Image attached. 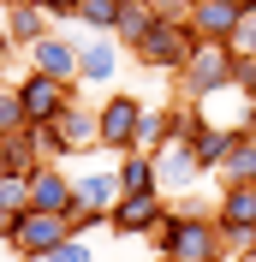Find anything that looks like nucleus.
<instances>
[{"label": "nucleus", "instance_id": "37", "mask_svg": "<svg viewBox=\"0 0 256 262\" xmlns=\"http://www.w3.org/2000/svg\"><path fill=\"white\" fill-rule=\"evenodd\" d=\"M155 262H167V256H155Z\"/></svg>", "mask_w": 256, "mask_h": 262}, {"label": "nucleus", "instance_id": "26", "mask_svg": "<svg viewBox=\"0 0 256 262\" xmlns=\"http://www.w3.org/2000/svg\"><path fill=\"white\" fill-rule=\"evenodd\" d=\"M42 262H96V250H90V238H78V232H72V238H60Z\"/></svg>", "mask_w": 256, "mask_h": 262}, {"label": "nucleus", "instance_id": "7", "mask_svg": "<svg viewBox=\"0 0 256 262\" xmlns=\"http://www.w3.org/2000/svg\"><path fill=\"white\" fill-rule=\"evenodd\" d=\"M161 221H167V196L161 191H125L113 203V214H108V227L119 232V238H149Z\"/></svg>", "mask_w": 256, "mask_h": 262}, {"label": "nucleus", "instance_id": "5", "mask_svg": "<svg viewBox=\"0 0 256 262\" xmlns=\"http://www.w3.org/2000/svg\"><path fill=\"white\" fill-rule=\"evenodd\" d=\"M18 101H24V125H54L78 101V83H60L48 72H24L18 78Z\"/></svg>", "mask_w": 256, "mask_h": 262}, {"label": "nucleus", "instance_id": "9", "mask_svg": "<svg viewBox=\"0 0 256 262\" xmlns=\"http://www.w3.org/2000/svg\"><path fill=\"white\" fill-rule=\"evenodd\" d=\"M137 119H143V101L137 96H108L101 101V149H113V155H131V137H137Z\"/></svg>", "mask_w": 256, "mask_h": 262}, {"label": "nucleus", "instance_id": "16", "mask_svg": "<svg viewBox=\"0 0 256 262\" xmlns=\"http://www.w3.org/2000/svg\"><path fill=\"white\" fill-rule=\"evenodd\" d=\"M72 191H78L83 209L113 214V203L125 196V185H119V173H113V167H90V173H78V179H72Z\"/></svg>", "mask_w": 256, "mask_h": 262}, {"label": "nucleus", "instance_id": "15", "mask_svg": "<svg viewBox=\"0 0 256 262\" xmlns=\"http://www.w3.org/2000/svg\"><path fill=\"white\" fill-rule=\"evenodd\" d=\"M0 30L12 36L18 48H30V42H42L48 30H60V24H54L48 6H36V0H6V24H0Z\"/></svg>", "mask_w": 256, "mask_h": 262}, {"label": "nucleus", "instance_id": "30", "mask_svg": "<svg viewBox=\"0 0 256 262\" xmlns=\"http://www.w3.org/2000/svg\"><path fill=\"white\" fill-rule=\"evenodd\" d=\"M149 6H155V18H173V24H179V18H191L185 0H149Z\"/></svg>", "mask_w": 256, "mask_h": 262}, {"label": "nucleus", "instance_id": "31", "mask_svg": "<svg viewBox=\"0 0 256 262\" xmlns=\"http://www.w3.org/2000/svg\"><path fill=\"white\" fill-rule=\"evenodd\" d=\"M12 227H18V214H6V209H0V245H12Z\"/></svg>", "mask_w": 256, "mask_h": 262}, {"label": "nucleus", "instance_id": "3", "mask_svg": "<svg viewBox=\"0 0 256 262\" xmlns=\"http://www.w3.org/2000/svg\"><path fill=\"white\" fill-rule=\"evenodd\" d=\"M191 48H197V30H191V18H155L143 36H137V66H149V72H173L179 78V66L191 60Z\"/></svg>", "mask_w": 256, "mask_h": 262}, {"label": "nucleus", "instance_id": "4", "mask_svg": "<svg viewBox=\"0 0 256 262\" xmlns=\"http://www.w3.org/2000/svg\"><path fill=\"white\" fill-rule=\"evenodd\" d=\"M215 227H221V238H226V250H232V256L256 245V185H221Z\"/></svg>", "mask_w": 256, "mask_h": 262}, {"label": "nucleus", "instance_id": "24", "mask_svg": "<svg viewBox=\"0 0 256 262\" xmlns=\"http://www.w3.org/2000/svg\"><path fill=\"white\" fill-rule=\"evenodd\" d=\"M12 131H24V101H18V83L0 78V137H12Z\"/></svg>", "mask_w": 256, "mask_h": 262}, {"label": "nucleus", "instance_id": "11", "mask_svg": "<svg viewBox=\"0 0 256 262\" xmlns=\"http://www.w3.org/2000/svg\"><path fill=\"white\" fill-rule=\"evenodd\" d=\"M155 179H161V196H167V191H191V185L203 179L197 149H191V143H179V137H167V143L155 149Z\"/></svg>", "mask_w": 256, "mask_h": 262}, {"label": "nucleus", "instance_id": "14", "mask_svg": "<svg viewBox=\"0 0 256 262\" xmlns=\"http://www.w3.org/2000/svg\"><path fill=\"white\" fill-rule=\"evenodd\" d=\"M244 12H250L244 0H203V6H191V30H197V42H232Z\"/></svg>", "mask_w": 256, "mask_h": 262}, {"label": "nucleus", "instance_id": "25", "mask_svg": "<svg viewBox=\"0 0 256 262\" xmlns=\"http://www.w3.org/2000/svg\"><path fill=\"white\" fill-rule=\"evenodd\" d=\"M0 209H6V214H24V209H30V179L0 173Z\"/></svg>", "mask_w": 256, "mask_h": 262}, {"label": "nucleus", "instance_id": "36", "mask_svg": "<svg viewBox=\"0 0 256 262\" xmlns=\"http://www.w3.org/2000/svg\"><path fill=\"white\" fill-rule=\"evenodd\" d=\"M36 6H48V0H36Z\"/></svg>", "mask_w": 256, "mask_h": 262}, {"label": "nucleus", "instance_id": "12", "mask_svg": "<svg viewBox=\"0 0 256 262\" xmlns=\"http://www.w3.org/2000/svg\"><path fill=\"white\" fill-rule=\"evenodd\" d=\"M119 78V42L113 36H83L78 42V90H96V83Z\"/></svg>", "mask_w": 256, "mask_h": 262}, {"label": "nucleus", "instance_id": "1", "mask_svg": "<svg viewBox=\"0 0 256 262\" xmlns=\"http://www.w3.org/2000/svg\"><path fill=\"white\" fill-rule=\"evenodd\" d=\"M149 238H155V256H167V262H226L232 256L215 214H203V209H167V221Z\"/></svg>", "mask_w": 256, "mask_h": 262}, {"label": "nucleus", "instance_id": "29", "mask_svg": "<svg viewBox=\"0 0 256 262\" xmlns=\"http://www.w3.org/2000/svg\"><path fill=\"white\" fill-rule=\"evenodd\" d=\"M232 54H250L256 60V12H244V24L232 30Z\"/></svg>", "mask_w": 256, "mask_h": 262}, {"label": "nucleus", "instance_id": "38", "mask_svg": "<svg viewBox=\"0 0 256 262\" xmlns=\"http://www.w3.org/2000/svg\"><path fill=\"white\" fill-rule=\"evenodd\" d=\"M78 6H83V0H78Z\"/></svg>", "mask_w": 256, "mask_h": 262}, {"label": "nucleus", "instance_id": "27", "mask_svg": "<svg viewBox=\"0 0 256 262\" xmlns=\"http://www.w3.org/2000/svg\"><path fill=\"white\" fill-rule=\"evenodd\" d=\"M232 90L256 101V60H250V54H232Z\"/></svg>", "mask_w": 256, "mask_h": 262}, {"label": "nucleus", "instance_id": "6", "mask_svg": "<svg viewBox=\"0 0 256 262\" xmlns=\"http://www.w3.org/2000/svg\"><path fill=\"white\" fill-rule=\"evenodd\" d=\"M96 149H101V107H90L78 96L54 119V155H96Z\"/></svg>", "mask_w": 256, "mask_h": 262}, {"label": "nucleus", "instance_id": "20", "mask_svg": "<svg viewBox=\"0 0 256 262\" xmlns=\"http://www.w3.org/2000/svg\"><path fill=\"white\" fill-rule=\"evenodd\" d=\"M149 24H155V6H149V0H125V6H119V24H113V42H119V48H137V36H143Z\"/></svg>", "mask_w": 256, "mask_h": 262}, {"label": "nucleus", "instance_id": "23", "mask_svg": "<svg viewBox=\"0 0 256 262\" xmlns=\"http://www.w3.org/2000/svg\"><path fill=\"white\" fill-rule=\"evenodd\" d=\"M161 143H167V114H161V107H143V119H137V137H131V149L155 155Z\"/></svg>", "mask_w": 256, "mask_h": 262}, {"label": "nucleus", "instance_id": "34", "mask_svg": "<svg viewBox=\"0 0 256 262\" xmlns=\"http://www.w3.org/2000/svg\"><path fill=\"white\" fill-rule=\"evenodd\" d=\"M185 6H203V0H185Z\"/></svg>", "mask_w": 256, "mask_h": 262}, {"label": "nucleus", "instance_id": "17", "mask_svg": "<svg viewBox=\"0 0 256 262\" xmlns=\"http://www.w3.org/2000/svg\"><path fill=\"white\" fill-rule=\"evenodd\" d=\"M42 161H48V155H42V143H36V131H30V125H24V131H12V137H0V173H18V179H30Z\"/></svg>", "mask_w": 256, "mask_h": 262}, {"label": "nucleus", "instance_id": "18", "mask_svg": "<svg viewBox=\"0 0 256 262\" xmlns=\"http://www.w3.org/2000/svg\"><path fill=\"white\" fill-rule=\"evenodd\" d=\"M221 185H256V131H232V149L221 161Z\"/></svg>", "mask_w": 256, "mask_h": 262}, {"label": "nucleus", "instance_id": "28", "mask_svg": "<svg viewBox=\"0 0 256 262\" xmlns=\"http://www.w3.org/2000/svg\"><path fill=\"white\" fill-rule=\"evenodd\" d=\"M66 227L78 232V238H90V232H96V227H108V214H101V209H83V203H78V209L66 214Z\"/></svg>", "mask_w": 256, "mask_h": 262}, {"label": "nucleus", "instance_id": "35", "mask_svg": "<svg viewBox=\"0 0 256 262\" xmlns=\"http://www.w3.org/2000/svg\"><path fill=\"white\" fill-rule=\"evenodd\" d=\"M244 6H250V12H256V0H244Z\"/></svg>", "mask_w": 256, "mask_h": 262}, {"label": "nucleus", "instance_id": "13", "mask_svg": "<svg viewBox=\"0 0 256 262\" xmlns=\"http://www.w3.org/2000/svg\"><path fill=\"white\" fill-rule=\"evenodd\" d=\"M30 209H42V214H72V209H78L72 173H60L54 161H42V167L30 173Z\"/></svg>", "mask_w": 256, "mask_h": 262}, {"label": "nucleus", "instance_id": "2", "mask_svg": "<svg viewBox=\"0 0 256 262\" xmlns=\"http://www.w3.org/2000/svg\"><path fill=\"white\" fill-rule=\"evenodd\" d=\"M221 90H232V42H197L191 60L179 66V96L203 101V96H221Z\"/></svg>", "mask_w": 256, "mask_h": 262}, {"label": "nucleus", "instance_id": "10", "mask_svg": "<svg viewBox=\"0 0 256 262\" xmlns=\"http://www.w3.org/2000/svg\"><path fill=\"white\" fill-rule=\"evenodd\" d=\"M24 54H30V72H48V78H60V83H78V42L66 30H48Z\"/></svg>", "mask_w": 256, "mask_h": 262}, {"label": "nucleus", "instance_id": "33", "mask_svg": "<svg viewBox=\"0 0 256 262\" xmlns=\"http://www.w3.org/2000/svg\"><path fill=\"white\" fill-rule=\"evenodd\" d=\"M232 262H256V245H250V250H239V256H232Z\"/></svg>", "mask_w": 256, "mask_h": 262}, {"label": "nucleus", "instance_id": "21", "mask_svg": "<svg viewBox=\"0 0 256 262\" xmlns=\"http://www.w3.org/2000/svg\"><path fill=\"white\" fill-rule=\"evenodd\" d=\"M119 185L125 191H161V179H155V155H143V149H131V155H119Z\"/></svg>", "mask_w": 256, "mask_h": 262}, {"label": "nucleus", "instance_id": "8", "mask_svg": "<svg viewBox=\"0 0 256 262\" xmlns=\"http://www.w3.org/2000/svg\"><path fill=\"white\" fill-rule=\"evenodd\" d=\"M60 238H72V227H66V214H42V209H24L12 227V250L24 262H42Z\"/></svg>", "mask_w": 256, "mask_h": 262}, {"label": "nucleus", "instance_id": "32", "mask_svg": "<svg viewBox=\"0 0 256 262\" xmlns=\"http://www.w3.org/2000/svg\"><path fill=\"white\" fill-rule=\"evenodd\" d=\"M12 48H18V42H12L6 30H0V72H6V60H12Z\"/></svg>", "mask_w": 256, "mask_h": 262}, {"label": "nucleus", "instance_id": "19", "mask_svg": "<svg viewBox=\"0 0 256 262\" xmlns=\"http://www.w3.org/2000/svg\"><path fill=\"white\" fill-rule=\"evenodd\" d=\"M191 149H197V167L203 173H221V161H226V149H232V131L226 125H197V137H191Z\"/></svg>", "mask_w": 256, "mask_h": 262}, {"label": "nucleus", "instance_id": "22", "mask_svg": "<svg viewBox=\"0 0 256 262\" xmlns=\"http://www.w3.org/2000/svg\"><path fill=\"white\" fill-rule=\"evenodd\" d=\"M78 24L90 36H113V24H119V0H83V6H78Z\"/></svg>", "mask_w": 256, "mask_h": 262}]
</instances>
